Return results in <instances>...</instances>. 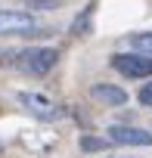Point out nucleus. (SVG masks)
Listing matches in <instances>:
<instances>
[{"label": "nucleus", "instance_id": "6e6552de", "mask_svg": "<svg viewBox=\"0 0 152 158\" xmlns=\"http://www.w3.org/2000/svg\"><path fill=\"white\" fill-rule=\"evenodd\" d=\"M103 149H109L106 136H90V133L81 136V152H103Z\"/></svg>", "mask_w": 152, "mask_h": 158}, {"label": "nucleus", "instance_id": "1a4fd4ad", "mask_svg": "<svg viewBox=\"0 0 152 158\" xmlns=\"http://www.w3.org/2000/svg\"><path fill=\"white\" fill-rule=\"evenodd\" d=\"M133 50L152 56V31H140V34H133Z\"/></svg>", "mask_w": 152, "mask_h": 158}, {"label": "nucleus", "instance_id": "423d86ee", "mask_svg": "<svg viewBox=\"0 0 152 158\" xmlns=\"http://www.w3.org/2000/svg\"><path fill=\"white\" fill-rule=\"evenodd\" d=\"M90 96L96 102H103V106H112V109H118V106L127 102V90H121L115 84H93L90 87Z\"/></svg>", "mask_w": 152, "mask_h": 158}, {"label": "nucleus", "instance_id": "20e7f679", "mask_svg": "<svg viewBox=\"0 0 152 158\" xmlns=\"http://www.w3.org/2000/svg\"><path fill=\"white\" fill-rule=\"evenodd\" d=\"M109 143L115 146H152V133L143 130V127H130V124H112L106 130Z\"/></svg>", "mask_w": 152, "mask_h": 158}, {"label": "nucleus", "instance_id": "f03ea898", "mask_svg": "<svg viewBox=\"0 0 152 158\" xmlns=\"http://www.w3.org/2000/svg\"><path fill=\"white\" fill-rule=\"evenodd\" d=\"M37 22L25 10H0V37H31Z\"/></svg>", "mask_w": 152, "mask_h": 158}, {"label": "nucleus", "instance_id": "9d476101", "mask_svg": "<svg viewBox=\"0 0 152 158\" xmlns=\"http://www.w3.org/2000/svg\"><path fill=\"white\" fill-rule=\"evenodd\" d=\"M137 99H140V102H143L146 109H152V84H143V87H140V96H137Z\"/></svg>", "mask_w": 152, "mask_h": 158}, {"label": "nucleus", "instance_id": "9b49d317", "mask_svg": "<svg viewBox=\"0 0 152 158\" xmlns=\"http://www.w3.org/2000/svg\"><path fill=\"white\" fill-rule=\"evenodd\" d=\"M28 3L37 10H56V0H28Z\"/></svg>", "mask_w": 152, "mask_h": 158}, {"label": "nucleus", "instance_id": "39448f33", "mask_svg": "<svg viewBox=\"0 0 152 158\" xmlns=\"http://www.w3.org/2000/svg\"><path fill=\"white\" fill-rule=\"evenodd\" d=\"M19 102H22L25 109H31V115H37V118H44V121L62 118V112H59L47 96H40V93H19Z\"/></svg>", "mask_w": 152, "mask_h": 158}, {"label": "nucleus", "instance_id": "f8f14e48", "mask_svg": "<svg viewBox=\"0 0 152 158\" xmlns=\"http://www.w3.org/2000/svg\"><path fill=\"white\" fill-rule=\"evenodd\" d=\"M112 158H127V155H112Z\"/></svg>", "mask_w": 152, "mask_h": 158}, {"label": "nucleus", "instance_id": "f257e3e1", "mask_svg": "<svg viewBox=\"0 0 152 158\" xmlns=\"http://www.w3.org/2000/svg\"><path fill=\"white\" fill-rule=\"evenodd\" d=\"M56 62H59V53L53 47H28V50H22L16 56V65L31 77H44Z\"/></svg>", "mask_w": 152, "mask_h": 158}, {"label": "nucleus", "instance_id": "0eeeda50", "mask_svg": "<svg viewBox=\"0 0 152 158\" xmlns=\"http://www.w3.org/2000/svg\"><path fill=\"white\" fill-rule=\"evenodd\" d=\"M93 10H96V6L90 3V6L78 16V19L71 22V34H90V28H93Z\"/></svg>", "mask_w": 152, "mask_h": 158}, {"label": "nucleus", "instance_id": "7ed1b4c3", "mask_svg": "<svg viewBox=\"0 0 152 158\" xmlns=\"http://www.w3.org/2000/svg\"><path fill=\"white\" fill-rule=\"evenodd\" d=\"M112 68L124 77H152V56L146 53H115L112 56Z\"/></svg>", "mask_w": 152, "mask_h": 158}]
</instances>
